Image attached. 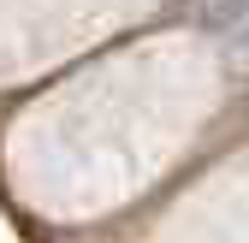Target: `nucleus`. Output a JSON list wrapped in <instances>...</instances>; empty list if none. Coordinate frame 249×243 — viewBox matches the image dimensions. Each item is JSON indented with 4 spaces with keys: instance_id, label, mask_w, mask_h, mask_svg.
<instances>
[{
    "instance_id": "f257e3e1",
    "label": "nucleus",
    "mask_w": 249,
    "mask_h": 243,
    "mask_svg": "<svg viewBox=\"0 0 249 243\" xmlns=\"http://www.w3.org/2000/svg\"><path fill=\"white\" fill-rule=\"evenodd\" d=\"M184 24L208 30V36H237L249 30V0H184Z\"/></svg>"
}]
</instances>
